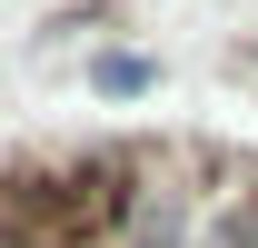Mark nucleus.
Masks as SVG:
<instances>
[{
  "instance_id": "obj_1",
  "label": "nucleus",
  "mask_w": 258,
  "mask_h": 248,
  "mask_svg": "<svg viewBox=\"0 0 258 248\" xmlns=\"http://www.w3.org/2000/svg\"><path fill=\"white\" fill-rule=\"evenodd\" d=\"M149 80H159V70H149V60H129V50H109V60H99V90H109V99L149 90Z\"/></svg>"
}]
</instances>
